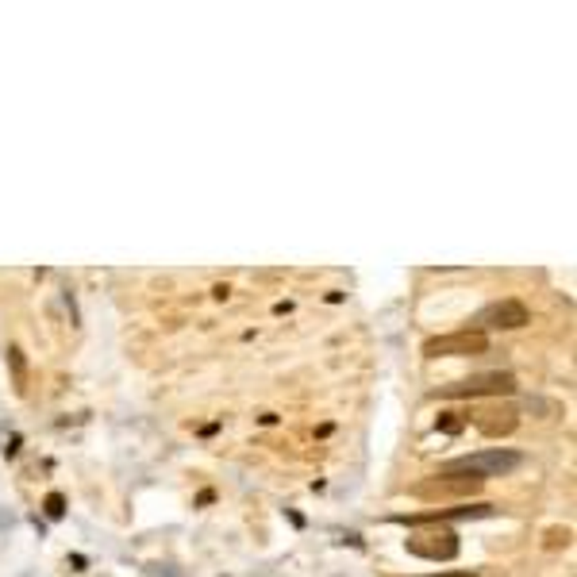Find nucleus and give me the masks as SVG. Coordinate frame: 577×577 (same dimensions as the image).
<instances>
[{"label":"nucleus","instance_id":"1","mask_svg":"<svg viewBox=\"0 0 577 577\" xmlns=\"http://www.w3.org/2000/svg\"><path fill=\"white\" fill-rule=\"evenodd\" d=\"M519 466H524V454L497 447V450H481V454H466V458H454V462H447V466L439 470V474H447V477H477V481H485V477L512 474V470H519Z\"/></svg>","mask_w":577,"mask_h":577},{"label":"nucleus","instance_id":"2","mask_svg":"<svg viewBox=\"0 0 577 577\" xmlns=\"http://www.w3.org/2000/svg\"><path fill=\"white\" fill-rule=\"evenodd\" d=\"M516 389H519L516 374L489 370V374L462 377V381H454V385H439V396H512Z\"/></svg>","mask_w":577,"mask_h":577},{"label":"nucleus","instance_id":"3","mask_svg":"<svg viewBox=\"0 0 577 577\" xmlns=\"http://www.w3.org/2000/svg\"><path fill=\"white\" fill-rule=\"evenodd\" d=\"M489 339L485 331H454V335H435L423 343L428 358H462V354H485Z\"/></svg>","mask_w":577,"mask_h":577},{"label":"nucleus","instance_id":"4","mask_svg":"<svg viewBox=\"0 0 577 577\" xmlns=\"http://www.w3.org/2000/svg\"><path fill=\"white\" fill-rule=\"evenodd\" d=\"M524 324H531V312H527V305H519V300H512V297L497 300V305H485L477 312V327H504V331H512V327H524Z\"/></svg>","mask_w":577,"mask_h":577},{"label":"nucleus","instance_id":"5","mask_svg":"<svg viewBox=\"0 0 577 577\" xmlns=\"http://www.w3.org/2000/svg\"><path fill=\"white\" fill-rule=\"evenodd\" d=\"M408 551L420 554V558H431V562H439V558H454V554H458V535H454V531L415 535V539H408Z\"/></svg>","mask_w":577,"mask_h":577},{"label":"nucleus","instance_id":"6","mask_svg":"<svg viewBox=\"0 0 577 577\" xmlns=\"http://www.w3.org/2000/svg\"><path fill=\"white\" fill-rule=\"evenodd\" d=\"M474 428L485 431V435H512L519 428V412L512 408V404H493V408H481L474 412Z\"/></svg>","mask_w":577,"mask_h":577},{"label":"nucleus","instance_id":"7","mask_svg":"<svg viewBox=\"0 0 577 577\" xmlns=\"http://www.w3.org/2000/svg\"><path fill=\"white\" fill-rule=\"evenodd\" d=\"M481 481L477 477H447V474H435L423 485H415L420 497H458V493H477Z\"/></svg>","mask_w":577,"mask_h":577},{"label":"nucleus","instance_id":"8","mask_svg":"<svg viewBox=\"0 0 577 577\" xmlns=\"http://www.w3.org/2000/svg\"><path fill=\"white\" fill-rule=\"evenodd\" d=\"M462 423H466V420H458V412H447V415H443V420H439V431L454 435V431H462Z\"/></svg>","mask_w":577,"mask_h":577},{"label":"nucleus","instance_id":"9","mask_svg":"<svg viewBox=\"0 0 577 577\" xmlns=\"http://www.w3.org/2000/svg\"><path fill=\"white\" fill-rule=\"evenodd\" d=\"M46 512H51L54 519H58V516H62V497H58V493H54L51 500H46Z\"/></svg>","mask_w":577,"mask_h":577},{"label":"nucleus","instance_id":"10","mask_svg":"<svg viewBox=\"0 0 577 577\" xmlns=\"http://www.w3.org/2000/svg\"><path fill=\"white\" fill-rule=\"evenodd\" d=\"M431 577H477V573H454V570H447V573H431Z\"/></svg>","mask_w":577,"mask_h":577}]
</instances>
